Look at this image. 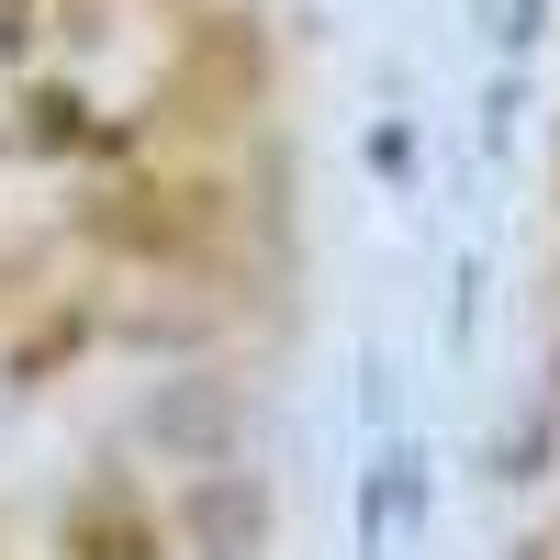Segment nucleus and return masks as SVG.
Here are the masks:
<instances>
[{"instance_id": "obj_1", "label": "nucleus", "mask_w": 560, "mask_h": 560, "mask_svg": "<svg viewBox=\"0 0 560 560\" xmlns=\"http://www.w3.org/2000/svg\"><path fill=\"white\" fill-rule=\"evenodd\" d=\"M179 538H191L202 560H258V538H269V493H258L247 471H202L191 493H179Z\"/></svg>"}, {"instance_id": "obj_2", "label": "nucleus", "mask_w": 560, "mask_h": 560, "mask_svg": "<svg viewBox=\"0 0 560 560\" xmlns=\"http://www.w3.org/2000/svg\"><path fill=\"white\" fill-rule=\"evenodd\" d=\"M68 549H79V560H158V527L135 516L124 493H102V504L79 516V538H68Z\"/></svg>"}]
</instances>
